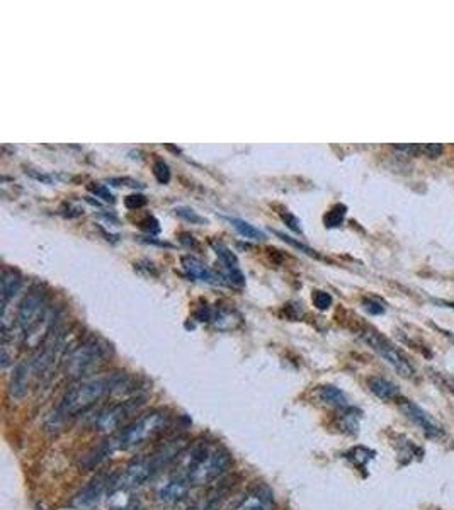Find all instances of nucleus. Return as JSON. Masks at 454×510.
Returning a JSON list of instances; mask_svg holds the SVG:
<instances>
[{"mask_svg":"<svg viewBox=\"0 0 454 510\" xmlns=\"http://www.w3.org/2000/svg\"><path fill=\"white\" fill-rule=\"evenodd\" d=\"M179 477L191 485H206L220 478L230 466V456L218 444L196 442L180 453Z\"/></svg>","mask_w":454,"mask_h":510,"instance_id":"nucleus-1","label":"nucleus"},{"mask_svg":"<svg viewBox=\"0 0 454 510\" xmlns=\"http://www.w3.org/2000/svg\"><path fill=\"white\" fill-rule=\"evenodd\" d=\"M121 376L119 374H101V376L86 378L72 386L56 408V419H68L79 413H84L94 407L104 396L109 395L114 388H118Z\"/></svg>","mask_w":454,"mask_h":510,"instance_id":"nucleus-2","label":"nucleus"},{"mask_svg":"<svg viewBox=\"0 0 454 510\" xmlns=\"http://www.w3.org/2000/svg\"><path fill=\"white\" fill-rule=\"evenodd\" d=\"M167 413L164 412H150L140 419L133 420L132 424L125 425L121 431H118L113 438L109 439L111 447L114 449H132V447L141 446L147 440L159 435L164 427L167 425Z\"/></svg>","mask_w":454,"mask_h":510,"instance_id":"nucleus-3","label":"nucleus"},{"mask_svg":"<svg viewBox=\"0 0 454 510\" xmlns=\"http://www.w3.org/2000/svg\"><path fill=\"white\" fill-rule=\"evenodd\" d=\"M361 337H363L364 342H366L368 346L379 355V357H383L384 361H386L388 364H390L391 368H393L396 373L400 374V376L402 378L414 376V368H412L410 362L407 361L405 355L400 353L393 343L390 342V340H388L386 337H383L379 332H376L375 328H364L363 334H361Z\"/></svg>","mask_w":454,"mask_h":510,"instance_id":"nucleus-4","label":"nucleus"},{"mask_svg":"<svg viewBox=\"0 0 454 510\" xmlns=\"http://www.w3.org/2000/svg\"><path fill=\"white\" fill-rule=\"evenodd\" d=\"M106 355V346H101L97 340H88V342L77 347L75 350H72L65 361L67 376L82 378L88 371L97 368V364H101Z\"/></svg>","mask_w":454,"mask_h":510,"instance_id":"nucleus-5","label":"nucleus"},{"mask_svg":"<svg viewBox=\"0 0 454 510\" xmlns=\"http://www.w3.org/2000/svg\"><path fill=\"white\" fill-rule=\"evenodd\" d=\"M155 470L157 466L155 463H153L152 456H150V458L134 459V461H132L125 468V471H123V474L119 477V480H116V488L130 490L134 488V486H140L141 483H145L150 477H152Z\"/></svg>","mask_w":454,"mask_h":510,"instance_id":"nucleus-6","label":"nucleus"},{"mask_svg":"<svg viewBox=\"0 0 454 510\" xmlns=\"http://www.w3.org/2000/svg\"><path fill=\"white\" fill-rule=\"evenodd\" d=\"M400 410L403 412V415H405L407 419L417 425L418 428H422V432H424L425 435H429V438H439V435H442V432H444L442 431V425L437 422L432 415H429L424 408H421L417 403H414V401L409 400L402 401V403H400Z\"/></svg>","mask_w":454,"mask_h":510,"instance_id":"nucleus-7","label":"nucleus"},{"mask_svg":"<svg viewBox=\"0 0 454 510\" xmlns=\"http://www.w3.org/2000/svg\"><path fill=\"white\" fill-rule=\"evenodd\" d=\"M130 417V405L128 403H119L113 405V407H107L106 410H102L97 415V419L94 420V428L97 432H102V434H113V432L121 431L125 427L126 419Z\"/></svg>","mask_w":454,"mask_h":510,"instance_id":"nucleus-8","label":"nucleus"},{"mask_svg":"<svg viewBox=\"0 0 454 510\" xmlns=\"http://www.w3.org/2000/svg\"><path fill=\"white\" fill-rule=\"evenodd\" d=\"M191 483L186 480V478L179 477L177 474L175 478L169 480L164 486L159 490V500L164 502V504H177V502H182L184 498L189 495Z\"/></svg>","mask_w":454,"mask_h":510,"instance_id":"nucleus-9","label":"nucleus"},{"mask_svg":"<svg viewBox=\"0 0 454 510\" xmlns=\"http://www.w3.org/2000/svg\"><path fill=\"white\" fill-rule=\"evenodd\" d=\"M180 264H182L184 270L189 274V277H192V279L203 281V283H208V284L220 283V276H217V274L211 272V270L208 269L201 261H198L196 257L184 255V257L180 258Z\"/></svg>","mask_w":454,"mask_h":510,"instance_id":"nucleus-10","label":"nucleus"},{"mask_svg":"<svg viewBox=\"0 0 454 510\" xmlns=\"http://www.w3.org/2000/svg\"><path fill=\"white\" fill-rule=\"evenodd\" d=\"M22 276L17 270L3 268L2 270V313L9 308V301L14 300V296L21 291Z\"/></svg>","mask_w":454,"mask_h":510,"instance_id":"nucleus-11","label":"nucleus"},{"mask_svg":"<svg viewBox=\"0 0 454 510\" xmlns=\"http://www.w3.org/2000/svg\"><path fill=\"white\" fill-rule=\"evenodd\" d=\"M31 374H34L33 371V362H21L14 371V376L13 381H10V395L17 400L24 398L28 395V389H29V378Z\"/></svg>","mask_w":454,"mask_h":510,"instance_id":"nucleus-12","label":"nucleus"},{"mask_svg":"<svg viewBox=\"0 0 454 510\" xmlns=\"http://www.w3.org/2000/svg\"><path fill=\"white\" fill-rule=\"evenodd\" d=\"M104 486H106V481H104L102 477L94 478L79 495L75 497L74 505L79 509H86V507H92L95 502L99 500V497L102 495L104 492Z\"/></svg>","mask_w":454,"mask_h":510,"instance_id":"nucleus-13","label":"nucleus"},{"mask_svg":"<svg viewBox=\"0 0 454 510\" xmlns=\"http://www.w3.org/2000/svg\"><path fill=\"white\" fill-rule=\"evenodd\" d=\"M368 386L376 396L381 398V400H384V401L396 400V398L400 396L398 386H396L395 382H391L390 380H384V378H381V376L369 378Z\"/></svg>","mask_w":454,"mask_h":510,"instance_id":"nucleus-14","label":"nucleus"},{"mask_svg":"<svg viewBox=\"0 0 454 510\" xmlns=\"http://www.w3.org/2000/svg\"><path fill=\"white\" fill-rule=\"evenodd\" d=\"M271 509H272V500L269 492L257 488L253 490V492H250L249 495L237 505V509L235 510H271Z\"/></svg>","mask_w":454,"mask_h":510,"instance_id":"nucleus-15","label":"nucleus"},{"mask_svg":"<svg viewBox=\"0 0 454 510\" xmlns=\"http://www.w3.org/2000/svg\"><path fill=\"white\" fill-rule=\"evenodd\" d=\"M318 398L323 401V403L330 405V407H337V408H345L347 407V396L340 392V389L336 388V386H322L318 389Z\"/></svg>","mask_w":454,"mask_h":510,"instance_id":"nucleus-16","label":"nucleus"},{"mask_svg":"<svg viewBox=\"0 0 454 510\" xmlns=\"http://www.w3.org/2000/svg\"><path fill=\"white\" fill-rule=\"evenodd\" d=\"M228 222L232 223L235 230L238 231V233L242 235V237L249 238V240H264L265 235L264 231H260L259 228H256L253 225H250L249 222H245V219H240V218H228Z\"/></svg>","mask_w":454,"mask_h":510,"instance_id":"nucleus-17","label":"nucleus"},{"mask_svg":"<svg viewBox=\"0 0 454 510\" xmlns=\"http://www.w3.org/2000/svg\"><path fill=\"white\" fill-rule=\"evenodd\" d=\"M211 245H213L214 252H217L218 261H220L221 264L225 265L226 270L238 269V258H237V255H235L232 252V250H230L228 247L225 245V243H221V242H211Z\"/></svg>","mask_w":454,"mask_h":510,"instance_id":"nucleus-18","label":"nucleus"},{"mask_svg":"<svg viewBox=\"0 0 454 510\" xmlns=\"http://www.w3.org/2000/svg\"><path fill=\"white\" fill-rule=\"evenodd\" d=\"M345 212H347V208H345L344 204H336L332 210L327 212L325 218H323V222H325V226L327 228H336V226L340 225V223L344 222V218H345Z\"/></svg>","mask_w":454,"mask_h":510,"instance_id":"nucleus-19","label":"nucleus"},{"mask_svg":"<svg viewBox=\"0 0 454 510\" xmlns=\"http://www.w3.org/2000/svg\"><path fill=\"white\" fill-rule=\"evenodd\" d=\"M174 212L179 218L186 219V222L192 223V225H205L206 223V219L203 216H199L194 210H191V208H175Z\"/></svg>","mask_w":454,"mask_h":510,"instance_id":"nucleus-20","label":"nucleus"},{"mask_svg":"<svg viewBox=\"0 0 454 510\" xmlns=\"http://www.w3.org/2000/svg\"><path fill=\"white\" fill-rule=\"evenodd\" d=\"M311 300H313L315 307L322 311L329 310V308L332 307V296H330L327 291H320V289H317V291H313V295H311Z\"/></svg>","mask_w":454,"mask_h":510,"instance_id":"nucleus-21","label":"nucleus"},{"mask_svg":"<svg viewBox=\"0 0 454 510\" xmlns=\"http://www.w3.org/2000/svg\"><path fill=\"white\" fill-rule=\"evenodd\" d=\"M153 176L160 184H167L171 180V169L164 160H157L153 164Z\"/></svg>","mask_w":454,"mask_h":510,"instance_id":"nucleus-22","label":"nucleus"},{"mask_svg":"<svg viewBox=\"0 0 454 510\" xmlns=\"http://www.w3.org/2000/svg\"><path fill=\"white\" fill-rule=\"evenodd\" d=\"M276 235H278V237H279V238H283V240H284V242H286V243H290V245H293V247H295V249L302 250V252H305L306 255H310V257H317V258H320V255H318L317 252H315V250H313V249H310V247H306V245H303V243L296 242V240H295V238L288 237V235H284V233H279V231H276Z\"/></svg>","mask_w":454,"mask_h":510,"instance_id":"nucleus-23","label":"nucleus"},{"mask_svg":"<svg viewBox=\"0 0 454 510\" xmlns=\"http://www.w3.org/2000/svg\"><path fill=\"white\" fill-rule=\"evenodd\" d=\"M88 191L94 192L95 196H99V198L107 201V203H114V196L111 194L109 189L104 187L102 184H88Z\"/></svg>","mask_w":454,"mask_h":510,"instance_id":"nucleus-24","label":"nucleus"},{"mask_svg":"<svg viewBox=\"0 0 454 510\" xmlns=\"http://www.w3.org/2000/svg\"><path fill=\"white\" fill-rule=\"evenodd\" d=\"M281 218H283V222L286 223V226H288V228H291V230H293L295 233L303 235L302 223H299V219L296 218V216L291 215V212H283V215H281Z\"/></svg>","mask_w":454,"mask_h":510,"instance_id":"nucleus-25","label":"nucleus"},{"mask_svg":"<svg viewBox=\"0 0 454 510\" xmlns=\"http://www.w3.org/2000/svg\"><path fill=\"white\" fill-rule=\"evenodd\" d=\"M145 204H147V198L141 194H132L125 199V206L128 208V210H140V208H143Z\"/></svg>","mask_w":454,"mask_h":510,"instance_id":"nucleus-26","label":"nucleus"},{"mask_svg":"<svg viewBox=\"0 0 454 510\" xmlns=\"http://www.w3.org/2000/svg\"><path fill=\"white\" fill-rule=\"evenodd\" d=\"M363 307H364V310H366L368 313H371V315H381V313H384L383 304L378 303V301H375V300H364Z\"/></svg>","mask_w":454,"mask_h":510,"instance_id":"nucleus-27","label":"nucleus"},{"mask_svg":"<svg viewBox=\"0 0 454 510\" xmlns=\"http://www.w3.org/2000/svg\"><path fill=\"white\" fill-rule=\"evenodd\" d=\"M125 510H138V509H134V507H128V509H125Z\"/></svg>","mask_w":454,"mask_h":510,"instance_id":"nucleus-28","label":"nucleus"},{"mask_svg":"<svg viewBox=\"0 0 454 510\" xmlns=\"http://www.w3.org/2000/svg\"><path fill=\"white\" fill-rule=\"evenodd\" d=\"M449 304V307H451V308H454V303H448Z\"/></svg>","mask_w":454,"mask_h":510,"instance_id":"nucleus-29","label":"nucleus"},{"mask_svg":"<svg viewBox=\"0 0 454 510\" xmlns=\"http://www.w3.org/2000/svg\"><path fill=\"white\" fill-rule=\"evenodd\" d=\"M451 340H453V342H454V337H451Z\"/></svg>","mask_w":454,"mask_h":510,"instance_id":"nucleus-30","label":"nucleus"}]
</instances>
